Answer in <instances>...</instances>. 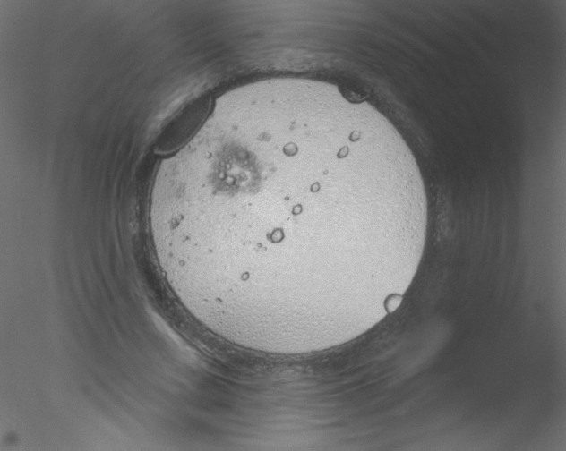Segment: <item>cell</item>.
Returning a JSON list of instances; mask_svg holds the SVG:
<instances>
[{
    "label": "cell",
    "instance_id": "cell-1",
    "mask_svg": "<svg viewBox=\"0 0 566 451\" xmlns=\"http://www.w3.org/2000/svg\"><path fill=\"white\" fill-rule=\"evenodd\" d=\"M425 201L367 141L316 121L212 131L151 199L183 305L236 344L305 345L362 323L416 271Z\"/></svg>",
    "mask_w": 566,
    "mask_h": 451
}]
</instances>
